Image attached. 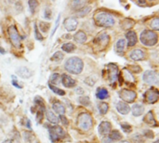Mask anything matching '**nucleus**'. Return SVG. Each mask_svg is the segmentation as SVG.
Listing matches in <instances>:
<instances>
[{"mask_svg": "<svg viewBox=\"0 0 159 143\" xmlns=\"http://www.w3.org/2000/svg\"><path fill=\"white\" fill-rule=\"evenodd\" d=\"M125 46H126V40L123 38H120L116 44V51L119 54L123 53L125 50Z\"/></svg>", "mask_w": 159, "mask_h": 143, "instance_id": "nucleus-25", "label": "nucleus"}, {"mask_svg": "<svg viewBox=\"0 0 159 143\" xmlns=\"http://www.w3.org/2000/svg\"><path fill=\"white\" fill-rule=\"evenodd\" d=\"M90 9H91V8H90L89 6H86V7H82L81 9H79V10L76 11V16L82 18V17L88 15V14L90 12Z\"/></svg>", "mask_w": 159, "mask_h": 143, "instance_id": "nucleus-29", "label": "nucleus"}, {"mask_svg": "<svg viewBox=\"0 0 159 143\" xmlns=\"http://www.w3.org/2000/svg\"><path fill=\"white\" fill-rule=\"evenodd\" d=\"M149 1H155V0H149Z\"/></svg>", "mask_w": 159, "mask_h": 143, "instance_id": "nucleus-55", "label": "nucleus"}, {"mask_svg": "<svg viewBox=\"0 0 159 143\" xmlns=\"http://www.w3.org/2000/svg\"><path fill=\"white\" fill-rule=\"evenodd\" d=\"M16 73H17V74L19 76H20L22 78H25V79H28V78H30L33 75V72L30 69H28L27 67H24V66L19 67L17 69Z\"/></svg>", "mask_w": 159, "mask_h": 143, "instance_id": "nucleus-14", "label": "nucleus"}, {"mask_svg": "<svg viewBox=\"0 0 159 143\" xmlns=\"http://www.w3.org/2000/svg\"><path fill=\"white\" fill-rule=\"evenodd\" d=\"M118 143H129V141H120V142Z\"/></svg>", "mask_w": 159, "mask_h": 143, "instance_id": "nucleus-53", "label": "nucleus"}, {"mask_svg": "<svg viewBox=\"0 0 159 143\" xmlns=\"http://www.w3.org/2000/svg\"><path fill=\"white\" fill-rule=\"evenodd\" d=\"M48 134H49V138H50L51 141H53V142L57 141L58 140L62 139L65 136L64 130L59 126L49 127H48Z\"/></svg>", "mask_w": 159, "mask_h": 143, "instance_id": "nucleus-6", "label": "nucleus"}, {"mask_svg": "<svg viewBox=\"0 0 159 143\" xmlns=\"http://www.w3.org/2000/svg\"><path fill=\"white\" fill-rule=\"evenodd\" d=\"M143 122H145L147 125L157 127V120L155 119V116H154L153 112H148V113L146 114V115H145L144 118H143Z\"/></svg>", "mask_w": 159, "mask_h": 143, "instance_id": "nucleus-20", "label": "nucleus"}, {"mask_svg": "<svg viewBox=\"0 0 159 143\" xmlns=\"http://www.w3.org/2000/svg\"><path fill=\"white\" fill-rule=\"evenodd\" d=\"M138 3L141 5H144L146 3V0H138Z\"/></svg>", "mask_w": 159, "mask_h": 143, "instance_id": "nucleus-49", "label": "nucleus"}, {"mask_svg": "<svg viewBox=\"0 0 159 143\" xmlns=\"http://www.w3.org/2000/svg\"><path fill=\"white\" fill-rule=\"evenodd\" d=\"M112 129V126L109 122L107 121H103L100 124L99 126V133L102 136H106L111 132Z\"/></svg>", "mask_w": 159, "mask_h": 143, "instance_id": "nucleus-13", "label": "nucleus"}, {"mask_svg": "<svg viewBox=\"0 0 159 143\" xmlns=\"http://www.w3.org/2000/svg\"><path fill=\"white\" fill-rule=\"evenodd\" d=\"M45 15H44V17L46 18V19H48V20H50L51 19V10H50V8L49 7H46V9H45V13H44Z\"/></svg>", "mask_w": 159, "mask_h": 143, "instance_id": "nucleus-42", "label": "nucleus"}, {"mask_svg": "<svg viewBox=\"0 0 159 143\" xmlns=\"http://www.w3.org/2000/svg\"><path fill=\"white\" fill-rule=\"evenodd\" d=\"M103 143H113V141L109 139V138H105L104 140H103V141H102Z\"/></svg>", "mask_w": 159, "mask_h": 143, "instance_id": "nucleus-48", "label": "nucleus"}, {"mask_svg": "<svg viewBox=\"0 0 159 143\" xmlns=\"http://www.w3.org/2000/svg\"><path fill=\"white\" fill-rule=\"evenodd\" d=\"M141 42L147 47H153L157 44L158 35L156 32L151 30H144L141 34Z\"/></svg>", "mask_w": 159, "mask_h": 143, "instance_id": "nucleus-3", "label": "nucleus"}, {"mask_svg": "<svg viewBox=\"0 0 159 143\" xmlns=\"http://www.w3.org/2000/svg\"><path fill=\"white\" fill-rule=\"evenodd\" d=\"M61 49L67 53H71L75 49V46L73 43H65L61 46Z\"/></svg>", "mask_w": 159, "mask_h": 143, "instance_id": "nucleus-30", "label": "nucleus"}, {"mask_svg": "<svg viewBox=\"0 0 159 143\" xmlns=\"http://www.w3.org/2000/svg\"><path fill=\"white\" fill-rule=\"evenodd\" d=\"M74 39L75 42L79 43V44H83L87 41V34L83 32V31H78L75 35H74Z\"/></svg>", "mask_w": 159, "mask_h": 143, "instance_id": "nucleus-23", "label": "nucleus"}, {"mask_svg": "<svg viewBox=\"0 0 159 143\" xmlns=\"http://www.w3.org/2000/svg\"><path fill=\"white\" fill-rule=\"evenodd\" d=\"M0 53H1V54H5V53H6L5 49H4V48H2L1 47H0Z\"/></svg>", "mask_w": 159, "mask_h": 143, "instance_id": "nucleus-50", "label": "nucleus"}, {"mask_svg": "<svg viewBox=\"0 0 159 143\" xmlns=\"http://www.w3.org/2000/svg\"><path fill=\"white\" fill-rule=\"evenodd\" d=\"M52 109L55 111V113L59 114L60 115H64V114H65V108L62 105V103L60 101H55L52 104Z\"/></svg>", "mask_w": 159, "mask_h": 143, "instance_id": "nucleus-21", "label": "nucleus"}, {"mask_svg": "<svg viewBox=\"0 0 159 143\" xmlns=\"http://www.w3.org/2000/svg\"><path fill=\"white\" fill-rule=\"evenodd\" d=\"M2 143H12V141H10V140H7V141H3Z\"/></svg>", "mask_w": 159, "mask_h": 143, "instance_id": "nucleus-52", "label": "nucleus"}, {"mask_svg": "<svg viewBox=\"0 0 159 143\" xmlns=\"http://www.w3.org/2000/svg\"><path fill=\"white\" fill-rule=\"evenodd\" d=\"M93 125L92 117L89 114L84 113L77 117V126L83 131H88L91 128Z\"/></svg>", "mask_w": 159, "mask_h": 143, "instance_id": "nucleus-4", "label": "nucleus"}, {"mask_svg": "<svg viewBox=\"0 0 159 143\" xmlns=\"http://www.w3.org/2000/svg\"><path fill=\"white\" fill-rule=\"evenodd\" d=\"M145 57V53L142 49H134L130 53V59L138 61V60H143Z\"/></svg>", "mask_w": 159, "mask_h": 143, "instance_id": "nucleus-18", "label": "nucleus"}, {"mask_svg": "<svg viewBox=\"0 0 159 143\" xmlns=\"http://www.w3.org/2000/svg\"><path fill=\"white\" fill-rule=\"evenodd\" d=\"M143 99L147 103H150V104L156 103L159 99V91L157 88L152 87L144 93Z\"/></svg>", "mask_w": 159, "mask_h": 143, "instance_id": "nucleus-8", "label": "nucleus"}, {"mask_svg": "<svg viewBox=\"0 0 159 143\" xmlns=\"http://www.w3.org/2000/svg\"><path fill=\"white\" fill-rule=\"evenodd\" d=\"M46 117H47V119H48L50 123L55 124V125L59 124V118H58V116L55 115V114H54L53 112H51V111H49V110L46 111Z\"/></svg>", "mask_w": 159, "mask_h": 143, "instance_id": "nucleus-24", "label": "nucleus"}, {"mask_svg": "<svg viewBox=\"0 0 159 143\" xmlns=\"http://www.w3.org/2000/svg\"><path fill=\"white\" fill-rule=\"evenodd\" d=\"M126 37H127V40H128V46L129 47H133L137 44V41H138V37H137V34L134 31H129L127 34H126Z\"/></svg>", "mask_w": 159, "mask_h": 143, "instance_id": "nucleus-15", "label": "nucleus"}, {"mask_svg": "<svg viewBox=\"0 0 159 143\" xmlns=\"http://www.w3.org/2000/svg\"><path fill=\"white\" fill-rule=\"evenodd\" d=\"M119 97L122 100V101L126 103H132L135 101L137 98V93L130 89H122L119 92Z\"/></svg>", "mask_w": 159, "mask_h": 143, "instance_id": "nucleus-7", "label": "nucleus"}, {"mask_svg": "<svg viewBox=\"0 0 159 143\" xmlns=\"http://www.w3.org/2000/svg\"><path fill=\"white\" fill-rule=\"evenodd\" d=\"M61 82V75L59 74H52L49 79V83L50 85H57Z\"/></svg>", "mask_w": 159, "mask_h": 143, "instance_id": "nucleus-31", "label": "nucleus"}, {"mask_svg": "<svg viewBox=\"0 0 159 143\" xmlns=\"http://www.w3.org/2000/svg\"><path fill=\"white\" fill-rule=\"evenodd\" d=\"M48 87H49L55 94H57V95H59V96H64V95H65V91L62 90V89H61V88H59L58 87H55V86H53V85L48 84Z\"/></svg>", "mask_w": 159, "mask_h": 143, "instance_id": "nucleus-34", "label": "nucleus"}, {"mask_svg": "<svg viewBox=\"0 0 159 143\" xmlns=\"http://www.w3.org/2000/svg\"><path fill=\"white\" fill-rule=\"evenodd\" d=\"M63 25H64V28L68 31V32H73L75 30H76L77 28V25H78V21L75 18H67L64 20L63 21Z\"/></svg>", "mask_w": 159, "mask_h": 143, "instance_id": "nucleus-11", "label": "nucleus"}, {"mask_svg": "<svg viewBox=\"0 0 159 143\" xmlns=\"http://www.w3.org/2000/svg\"><path fill=\"white\" fill-rule=\"evenodd\" d=\"M121 77H122V80H125L127 82V84H134L135 83V78L133 77V75L130 74V72H129L128 70L124 69L123 72L120 74Z\"/></svg>", "mask_w": 159, "mask_h": 143, "instance_id": "nucleus-19", "label": "nucleus"}, {"mask_svg": "<svg viewBox=\"0 0 159 143\" xmlns=\"http://www.w3.org/2000/svg\"><path fill=\"white\" fill-rule=\"evenodd\" d=\"M8 36H9V40L11 42V44L13 45V47H15L16 48L20 47L21 46V38L20 35L19 34V32L17 30V28L14 25H11L8 27Z\"/></svg>", "mask_w": 159, "mask_h": 143, "instance_id": "nucleus-5", "label": "nucleus"}, {"mask_svg": "<svg viewBox=\"0 0 159 143\" xmlns=\"http://www.w3.org/2000/svg\"><path fill=\"white\" fill-rule=\"evenodd\" d=\"M12 78H13V79H12V85H13V86H15V87H17V88H21L22 87H21V86H20V84L15 80L14 76H12Z\"/></svg>", "mask_w": 159, "mask_h": 143, "instance_id": "nucleus-46", "label": "nucleus"}, {"mask_svg": "<svg viewBox=\"0 0 159 143\" xmlns=\"http://www.w3.org/2000/svg\"><path fill=\"white\" fill-rule=\"evenodd\" d=\"M79 102L84 106H89L90 104V99L88 96H82L79 98Z\"/></svg>", "mask_w": 159, "mask_h": 143, "instance_id": "nucleus-36", "label": "nucleus"}, {"mask_svg": "<svg viewBox=\"0 0 159 143\" xmlns=\"http://www.w3.org/2000/svg\"><path fill=\"white\" fill-rule=\"evenodd\" d=\"M23 137H24V140L27 141H31V139H32V135H31V133H29V132H24V133H23Z\"/></svg>", "mask_w": 159, "mask_h": 143, "instance_id": "nucleus-45", "label": "nucleus"}, {"mask_svg": "<svg viewBox=\"0 0 159 143\" xmlns=\"http://www.w3.org/2000/svg\"><path fill=\"white\" fill-rule=\"evenodd\" d=\"M64 67H65V70L67 72H69L70 74H79L83 71L84 63H83V60L80 58L72 57V58H69L66 60V62L64 64Z\"/></svg>", "mask_w": 159, "mask_h": 143, "instance_id": "nucleus-1", "label": "nucleus"}, {"mask_svg": "<svg viewBox=\"0 0 159 143\" xmlns=\"http://www.w3.org/2000/svg\"><path fill=\"white\" fill-rule=\"evenodd\" d=\"M131 111L134 116H141L144 112V106L140 103L134 104L133 107L131 108Z\"/></svg>", "mask_w": 159, "mask_h": 143, "instance_id": "nucleus-22", "label": "nucleus"}, {"mask_svg": "<svg viewBox=\"0 0 159 143\" xmlns=\"http://www.w3.org/2000/svg\"><path fill=\"white\" fill-rule=\"evenodd\" d=\"M28 5H29V8H30V11L31 13H34L38 7V2L37 0H29L28 1Z\"/></svg>", "mask_w": 159, "mask_h": 143, "instance_id": "nucleus-33", "label": "nucleus"}, {"mask_svg": "<svg viewBox=\"0 0 159 143\" xmlns=\"http://www.w3.org/2000/svg\"><path fill=\"white\" fill-rule=\"evenodd\" d=\"M84 7H86V0H74L72 2V7L76 11Z\"/></svg>", "mask_w": 159, "mask_h": 143, "instance_id": "nucleus-26", "label": "nucleus"}, {"mask_svg": "<svg viewBox=\"0 0 159 143\" xmlns=\"http://www.w3.org/2000/svg\"><path fill=\"white\" fill-rule=\"evenodd\" d=\"M63 54L61 52V51H57V52H55L53 55H52V57H51V60H53V61H56V62H58V61H61L62 59H63Z\"/></svg>", "mask_w": 159, "mask_h": 143, "instance_id": "nucleus-35", "label": "nucleus"}, {"mask_svg": "<svg viewBox=\"0 0 159 143\" xmlns=\"http://www.w3.org/2000/svg\"><path fill=\"white\" fill-rule=\"evenodd\" d=\"M154 143H159V141H155Z\"/></svg>", "mask_w": 159, "mask_h": 143, "instance_id": "nucleus-54", "label": "nucleus"}, {"mask_svg": "<svg viewBox=\"0 0 159 143\" xmlns=\"http://www.w3.org/2000/svg\"><path fill=\"white\" fill-rule=\"evenodd\" d=\"M121 127H122L123 131H124V132H126V133H129V132L131 131V127H130L129 124H127V123H123V124H121Z\"/></svg>", "mask_w": 159, "mask_h": 143, "instance_id": "nucleus-40", "label": "nucleus"}, {"mask_svg": "<svg viewBox=\"0 0 159 143\" xmlns=\"http://www.w3.org/2000/svg\"><path fill=\"white\" fill-rule=\"evenodd\" d=\"M107 74H108V79L110 80V82L112 83L116 82L118 77L117 66L113 63H110L109 65H107Z\"/></svg>", "mask_w": 159, "mask_h": 143, "instance_id": "nucleus-10", "label": "nucleus"}, {"mask_svg": "<svg viewBox=\"0 0 159 143\" xmlns=\"http://www.w3.org/2000/svg\"><path fill=\"white\" fill-rule=\"evenodd\" d=\"M129 69H130L129 72H133V73H140L141 72V68L139 66H132Z\"/></svg>", "mask_w": 159, "mask_h": 143, "instance_id": "nucleus-44", "label": "nucleus"}, {"mask_svg": "<svg viewBox=\"0 0 159 143\" xmlns=\"http://www.w3.org/2000/svg\"><path fill=\"white\" fill-rule=\"evenodd\" d=\"M116 110L120 114H128L130 111V107L129 106L128 103L124 101H118L116 104Z\"/></svg>", "mask_w": 159, "mask_h": 143, "instance_id": "nucleus-17", "label": "nucleus"}, {"mask_svg": "<svg viewBox=\"0 0 159 143\" xmlns=\"http://www.w3.org/2000/svg\"><path fill=\"white\" fill-rule=\"evenodd\" d=\"M61 82L62 83V85L65 87H68V88H70V87H75V85H76V81L74 79V78H72L70 75H68V74H62L61 76Z\"/></svg>", "mask_w": 159, "mask_h": 143, "instance_id": "nucleus-12", "label": "nucleus"}, {"mask_svg": "<svg viewBox=\"0 0 159 143\" xmlns=\"http://www.w3.org/2000/svg\"><path fill=\"white\" fill-rule=\"evenodd\" d=\"M143 78V81L148 85H155L158 81L157 74L154 71H146V72H144Z\"/></svg>", "mask_w": 159, "mask_h": 143, "instance_id": "nucleus-9", "label": "nucleus"}, {"mask_svg": "<svg viewBox=\"0 0 159 143\" xmlns=\"http://www.w3.org/2000/svg\"><path fill=\"white\" fill-rule=\"evenodd\" d=\"M60 119H61V121L62 122L63 125H65V126L68 125V120H67V118H66L64 115H61V116H60Z\"/></svg>", "mask_w": 159, "mask_h": 143, "instance_id": "nucleus-47", "label": "nucleus"}, {"mask_svg": "<svg viewBox=\"0 0 159 143\" xmlns=\"http://www.w3.org/2000/svg\"><path fill=\"white\" fill-rule=\"evenodd\" d=\"M143 135L147 139H153V137H154V134H153V132L151 130H144Z\"/></svg>", "mask_w": 159, "mask_h": 143, "instance_id": "nucleus-43", "label": "nucleus"}, {"mask_svg": "<svg viewBox=\"0 0 159 143\" xmlns=\"http://www.w3.org/2000/svg\"><path fill=\"white\" fill-rule=\"evenodd\" d=\"M151 28L153 29V30H155V31H158L159 30V19L157 17V18H155V19H153L152 20V21H151Z\"/></svg>", "mask_w": 159, "mask_h": 143, "instance_id": "nucleus-37", "label": "nucleus"}, {"mask_svg": "<svg viewBox=\"0 0 159 143\" xmlns=\"http://www.w3.org/2000/svg\"><path fill=\"white\" fill-rule=\"evenodd\" d=\"M60 20H61V14H59V15H58V18H57V20H56V23H55L54 29H53V31H52V33H51V37L54 35L55 32L57 31V29H58V26H59V24H60Z\"/></svg>", "mask_w": 159, "mask_h": 143, "instance_id": "nucleus-41", "label": "nucleus"}, {"mask_svg": "<svg viewBox=\"0 0 159 143\" xmlns=\"http://www.w3.org/2000/svg\"><path fill=\"white\" fill-rule=\"evenodd\" d=\"M39 28H40V30H42L44 33H46V32L48 31V29H49V23L45 22V21H41V22L39 23Z\"/></svg>", "mask_w": 159, "mask_h": 143, "instance_id": "nucleus-38", "label": "nucleus"}, {"mask_svg": "<svg viewBox=\"0 0 159 143\" xmlns=\"http://www.w3.org/2000/svg\"><path fill=\"white\" fill-rule=\"evenodd\" d=\"M96 96L99 100H105L109 97L108 90L106 88H98Z\"/></svg>", "mask_w": 159, "mask_h": 143, "instance_id": "nucleus-27", "label": "nucleus"}, {"mask_svg": "<svg viewBox=\"0 0 159 143\" xmlns=\"http://www.w3.org/2000/svg\"><path fill=\"white\" fill-rule=\"evenodd\" d=\"M34 36H35V38H36L37 40H39V41H42V40H43V36H42V34L39 33L37 25L34 24Z\"/></svg>", "mask_w": 159, "mask_h": 143, "instance_id": "nucleus-39", "label": "nucleus"}, {"mask_svg": "<svg viewBox=\"0 0 159 143\" xmlns=\"http://www.w3.org/2000/svg\"><path fill=\"white\" fill-rule=\"evenodd\" d=\"M98 108L101 114H105L109 110V105L106 102H100L98 104Z\"/></svg>", "mask_w": 159, "mask_h": 143, "instance_id": "nucleus-32", "label": "nucleus"}, {"mask_svg": "<svg viewBox=\"0 0 159 143\" xmlns=\"http://www.w3.org/2000/svg\"><path fill=\"white\" fill-rule=\"evenodd\" d=\"M94 20L98 26L104 27V28L113 27L115 25L114 17L107 12H100L96 14L94 17Z\"/></svg>", "mask_w": 159, "mask_h": 143, "instance_id": "nucleus-2", "label": "nucleus"}, {"mask_svg": "<svg viewBox=\"0 0 159 143\" xmlns=\"http://www.w3.org/2000/svg\"><path fill=\"white\" fill-rule=\"evenodd\" d=\"M110 135H109V139L114 142V141H120L121 139H122V135H121V133L118 131V130H114V131H111L110 133H109Z\"/></svg>", "mask_w": 159, "mask_h": 143, "instance_id": "nucleus-28", "label": "nucleus"}, {"mask_svg": "<svg viewBox=\"0 0 159 143\" xmlns=\"http://www.w3.org/2000/svg\"><path fill=\"white\" fill-rule=\"evenodd\" d=\"M95 43L98 44L99 46H102V47H106L107 44L109 43V35L105 33H102L100 34L96 39H95Z\"/></svg>", "mask_w": 159, "mask_h": 143, "instance_id": "nucleus-16", "label": "nucleus"}, {"mask_svg": "<svg viewBox=\"0 0 159 143\" xmlns=\"http://www.w3.org/2000/svg\"><path fill=\"white\" fill-rule=\"evenodd\" d=\"M26 126H27V127H28V128H31V125H30V121H29V120H27V124H26Z\"/></svg>", "mask_w": 159, "mask_h": 143, "instance_id": "nucleus-51", "label": "nucleus"}]
</instances>
